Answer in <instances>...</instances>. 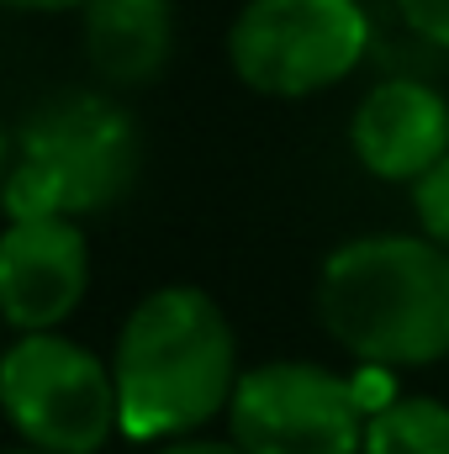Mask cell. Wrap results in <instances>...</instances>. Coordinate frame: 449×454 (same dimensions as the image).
I'll list each match as a JSON object with an SVG mask.
<instances>
[{
	"instance_id": "2e32d148",
	"label": "cell",
	"mask_w": 449,
	"mask_h": 454,
	"mask_svg": "<svg viewBox=\"0 0 449 454\" xmlns=\"http://www.w3.org/2000/svg\"><path fill=\"white\" fill-rule=\"evenodd\" d=\"M5 175H11V137H5V127H0V191H5Z\"/></svg>"
},
{
	"instance_id": "3957f363",
	"label": "cell",
	"mask_w": 449,
	"mask_h": 454,
	"mask_svg": "<svg viewBox=\"0 0 449 454\" xmlns=\"http://www.w3.org/2000/svg\"><path fill=\"white\" fill-rule=\"evenodd\" d=\"M143 137L106 96H53L27 116L16 159L0 191V212L16 217H96L132 191Z\"/></svg>"
},
{
	"instance_id": "8992f818",
	"label": "cell",
	"mask_w": 449,
	"mask_h": 454,
	"mask_svg": "<svg viewBox=\"0 0 449 454\" xmlns=\"http://www.w3.org/2000/svg\"><path fill=\"white\" fill-rule=\"evenodd\" d=\"M227 428L243 454H359L365 412L334 375L307 359H275L238 375L227 402Z\"/></svg>"
},
{
	"instance_id": "7c38bea8",
	"label": "cell",
	"mask_w": 449,
	"mask_h": 454,
	"mask_svg": "<svg viewBox=\"0 0 449 454\" xmlns=\"http://www.w3.org/2000/svg\"><path fill=\"white\" fill-rule=\"evenodd\" d=\"M349 391H354V402H359V412L365 418H375L381 407H391L402 391H397V375H391V364H365L359 359V370L349 375Z\"/></svg>"
},
{
	"instance_id": "ba28073f",
	"label": "cell",
	"mask_w": 449,
	"mask_h": 454,
	"mask_svg": "<svg viewBox=\"0 0 449 454\" xmlns=\"http://www.w3.org/2000/svg\"><path fill=\"white\" fill-rule=\"evenodd\" d=\"M359 164L381 180H418L449 153V106L423 80H386L375 85L349 127Z\"/></svg>"
},
{
	"instance_id": "30bf717a",
	"label": "cell",
	"mask_w": 449,
	"mask_h": 454,
	"mask_svg": "<svg viewBox=\"0 0 449 454\" xmlns=\"http://www.w3.org/2000/svg\"><path fill=\"white\" fill-rule=\"evenodd\" d=\"M359 454H449V407L434 396H397L365 418Z\"/></svg>"
},
{
	"instance_id": "8fae6325",
	"label": "cell",
	"mask_w": 449,
	"mask_h": 454,
	"mask_svg": "<svg viewBox=\"0 0 449 454\" xmlns=\"http://www.w3.org/2000/svg\"><path fill=\"white\" fill-rule=\"evenodd\" d=\"M413 212L423 223V238H434V243L449 248V153L429 175L413 180Z\"/></svg>"
},
{
	"instance_id": "5bb4252c",
	"label": "cell",
	"mask_w": 449,
	"mask_h": 454,
	"mask_svg": "<svg viewBox=\"0 0 449 454\" xmlns=\"http://www.w3.org/2000/svg\"><path fill=\"white\" fill-rule=\"evenodd\" d=\"M164 454H243L232 439L227 444H217V439H180V444H169Z\"/></svg>"
},
{
	"instance_id": "5b68a950",
	"label": "cell",
	"mask_w": 449,
	"mask_h": 454,
	"mask_svg": "<svg viewBox=\"0 0 449 454\" xmlns=\"http://www.w3.org/2000/svg\"><path fill=\"white\" fill-rule=\"evenodd\" d=\"M370 21L359 0H248L227 32L238 80L259 96H318L359 69Z\"/></svg>"
},
{
	"instance_id": "6da1fadb",
	"label": "cell",
	"mask_w": 449,
	"mask_h": 454,
	"mask_svg": "<svg viewBox=\"0 0 449 454\" xmlns=\"http://www.w3.org/2000/svg\"><path fill=\"white\" fill-rule=\"evenodd\" d=\"M122 439L159 444L185 439L223 418L238 386V339L227 312L196 286H164L143 296L112 354Z\"/></svg>"
},
{
	"instance_id": "7a4b0ae2",
	"label": "cell",
	"mask_w": 449,
	"mask_h": 454,
	"mask_svg": "<svg viewBox=\"0 0 449 454\" xmlns=\"http://www.w3.org/2000/svg\"><path fill=\"white\" fill-rule=\"evenodd\" d=\"M318 317L365 364H434L449 354V248L413 232H370L328 254Z\"/></svg>"
},
{
	"instance_id": "e0dca14e",
	"label": "cell",
	"mask_w": 449,
	"mask_h": 454,
	"mask_svg": "<svg viewBox=\"0 0 449 454\" xmlns=\"http://www.w3.org/2000/svg\"><path fill=\"white\" fill-rule=\"evenodd\" d=\"M0 454H43V450H0Z\"/></svg>"
},
{
	"instance_id": "4fadbf2b",
	"label": "cell",
	"mask_w": 449,
	"mask_h": 454,
	"mask_svg": "<svg viewBox=\"0 0 449 454\" xmlns=\"http://www.w3.org/2000/svg\"><path fill=\"white\" fill-rule=\"evenodd\" d=\"M397 11L423 43L449 48V0H397Z\"/></svg>"
},
{
	"instance_id": "52a82bcc",
	"label": "cell",
	"mask_w": 449,
	"mask_h": 454,
	"mask_svg": "<svg viewBox=\"0 0 449 454\" xmlns=\"http://www.w3.org/2000/svg\"><path fill=\"white\" fill-rule=\"evenodd\" d=\"M91 286V248L75 217H16L0 232V317L16 333H53Z\"/></svg>"
},
{
	"instance_id": "9c48e42d",
	"label": "cell",
	"mask_w": 449,
	"mask_h": 454,
	"mask_svg": "<svg viewBox=\"0 0 449 454\" xmlns=\"http://www.w3.org/2000/svg\"><path fill=\"white\" fill-rule=\"evenodd\" d=\"M85 11V53L91 69L116 85L138 90L154 85L175 48V11L169 0H80Z\"/></svg>"
},
{
	"instance_id": "277c9868",
	"label": "cell",
	"mask_w": 449,
	"mask_h": 454,
	"mask_svg": "<svg viewBox=\"0 0 449 454\" xmlns=\"http://www.w3.org/2000/svg\"><path fill=\"white\" fill-rule=\"evenodd\" d=\"M0 412L43 454H101L122 434L112 364L64 333H21L0 354Z\"/></svg>"
},
{
	"instance_id": "9a60e30c",
	"label": "cell",
	"mask_w": 449,
	"mask_h": 454,
	"mask_svg": "<svg viewBox=\"0 0 449 454\" xmlns=\"http://www.w3.org/2000/svg\"><path fill=\"white\" fill-rule=\"evenodd\" d=\"M11 11H64V5H80V0H0Z\"/></svg>"
}]
</instances>
